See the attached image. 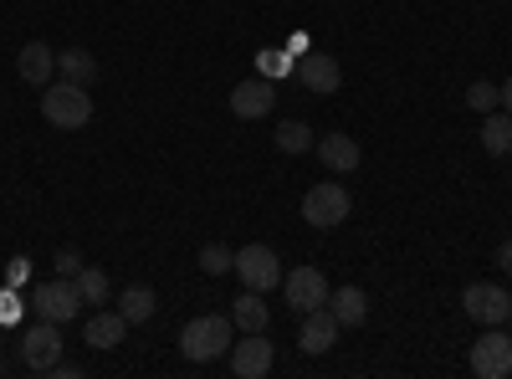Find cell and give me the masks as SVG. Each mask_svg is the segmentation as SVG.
Here are the masks:
<instances>
[{
	"instance_id": "6da1fadb",
	"label": "cell",
	"mask_w": 512,
	"mask_h": 379,
	"mask_svg": "<svg viewBox=\"0 0 512 379\" xmlns=\"http://www.w3.org/2000/svg\"><path fill=\"white\" fill-rule=\"evenodd\" d=\"M231 318H221V313H200V318H190L185 328H180V354L190 359V364H216L221 354H231Z\"/></svg>"
},
{
	"instance_id": "7a4b0ae2",
	"label": "cell",
	"mask_w": 512,
	"mask_h": 379,
	"mask_svg": "<svg viewBox=\"0 0 512 379\" xmlns=\"http://www.w3.org/2000/svg\"><path fill=\"white\" fill-rule=\"evenodd\" d=\"M41 118H47L52 129H88V123H93V98H88V88H77V82H67V77L47 82Z\"/></svg>"
},
{
	"instance_id": "3957f363",
	"label": "cell",
	"mask_w": 512,
	"mask_h": 379,
	"mask_svg": "<svg viewBox=\"0 0 512 379\" xmlns=\"http://www.w3.org/2000/svg\"><path fill=\"white\" fill-rule=\"evenodd\" d=\"M349 210H354V200H349V190L338 185V180H323V185H313V190L303 195V221L318 226V231L344 226V221H349Z\"/></svg>"
},
{
	"instance_id": "277c9868",
	"label": "cell",
	"mask_w": 512,
	"mask_h": 379,
	"mask_svg": "<svg viewBox=\"0 0 512 379\" xmlns=\"http://www.w3.org/2000/svg\"><path fill=\"white\" fill-rule=\"evenodd\" d=\"M31 313H36L41 323H72V318L82 313V292H77V282H72V277L41 282V287L31 292Z\"/></svg>"
},
{
	"instance_id": "5b68a950",
	"label": "cell",
	"mask_w": 512,
	"mask_h": 379,
	"mask_svg": "<svg viewBox=\"0 0 512 379\" xmlns=\"http://www.w3.org/2000/svg\"><path fill=\"white\" fill-rule=\"evenodd\" d=\"M472 374L477 379H507L512 374V333H507V323L487 328L472 344Z\"/></svg>"
},
{
	"instance_id": "8992f818",
	"label": "cell",
	"mask_w": 512,
	"mask_h": 379,
	"mask_svg": "<svg viewBox=\"0 0 512 379\" xmlns=\"http://www.w3.org/2000/svg\"><path fill=\"white\" fill-rule=\"evenodd\" d=\"M236 277H241L251 292H272L287 272H282V262H277V251H272V246L251 241V246H241V251H236Z\"/></svg>"
},
{
	"instance_id": "52a82bcc",
	"label": "cell",
	"mask_w": 512,
	"mask_h": 379,
	"mask_svg": "<svg viewBox=\"0 0 512 379\" xmlns=\"http://www.w3.org/2000/svg\"><path fill=\"white\" fill-rule=\"evenodd\" d=\"M461 308H466V318H477V323L497 328V323L512 318V292L497 287V282H472V287L461 292Z\"/></svg>"
},
{
	"instance_id": "ba28073f",
	"label": "cell",
	"mask_w": 512,
	"mask_h": 379,
	"mask_svg": "<svg viewBox=\"0 0 512 379\" xmlns=\"http://www.w3.org/2000/svg\"><path fill=\"white\" fill-rule=\"evenodd\" d=\"M57 359H62V323H36L21 339V364L31 374H52Z\"/></svg>"
},
{
	"instance_id": "9c48e42d",
	"label": "cell",
	"mask_w": 512,
	"mask_h": 379,
	"mask_svg": "<svg viewBox=\"0 0 512 379\" xmlns=\"http://www.w3.org/2000/svg\"><path fill=\"white\" fill-rule=\"evenodd\" d=\"M282 287H287L292 313H313V308H323V303H328V292H333L328 277H323L318 267H297V272H287Z\"/></svg>"
},
{
	"instance_id": "30bf717a",
	"label": "cell",
	"mask_w": 512,
	"mask_h": 379,
	"mask_svg": "<svg viewBox=\"0 0 512 379\" xmlns=\"http://www.w3.org/2000/svg\"><path fill=\"white\" fill-rule=\"evenodd\" d=\"M272 364H277V354L267 344V333H246L241 344H231V374H241V379H262V374H272Z\"/></svg>"
},
{
	"instance_id": "8fae6325",
	"label": "cell",
	"mask_w": 512,
	"mask_h": 379,
	"mask_svg": "<svg viewBox=\"0 0 512 379\" xmlns=\"http://www.w3.org/2000/svg\"><path fill=\"white\" fill-rule=\"evenodd\" d=\"M277 108V88H272V77H246L231 88V113L236 118H267Z\"/></svg>"
},
{
	"instance_id": "7c38bea8",
	"label": "cell",
	"mask_w": 512,
	"mask_h": 379,
	"mask_svg": "<svg viewBox=\"0 0 512 379\" xmlns=\"http://www.w3.org/2000/svg\"><path fill=\"white\" fill-rule=\"evenodd\" d=\"M297 82H303L308 93L328 98V93H338L344 72H338V57H328V52H303V57H297Z\"/></svg>"
},
{
	"instance_id": "4fadbf2b",
	"label": "cell",
	"mask_w": 512,
	"mask_h": 379,
	"mask_svg": "<svg viewBox=\"0 0 512 379\" xmlns=\"http://www.w3.org/2000/svg\"><path fill=\"white\" fill-rule=\"evenodd\" d=\"M313 149H318V159L328 164L333 175H354L359 164H364V149H359V139H349V134H323V139H313Z\"/></svg>"
},
{
	"instance_id": "5bb4252c",
	"label": "cell",
	"mask_w": 512,
	"mask_h": 379,
	"mask_svg": "<svg viewBox=\"0 0 512 379\" xmlns=\"http://www.w3.org/2000/svg\"><path fill=\"white\" fill-rule=\"evenodd\" d=\"M16 72H21V82H31V88H47V82L57 77V52L47 47V41H26L21 57H16Z\"/></svg>"
},
{
	"instance_id": "9a60e30c",
	"label": "cell",
	"mask_w": 512,
	"mask_h": 379,
	"mask_svg": "<svg viewBox=\"0 0 512 379\" xmlns=\"http://www.w3.org/2000/svg\"><path fill=\"white\" fill-rule=\"evenodd\" d=\"M297 344H303V354H328L338 344V318L328 313V303L303 313V333H297Z\"/></svg>"
},
{
	"instance_id": "2e32d148",
	"label": "cell",
	"mask_w": 512,
	"mask_h": 379,
	"mask_svg": "<svg viewBox=\"0 0 512 379\" xmlns=\"http://www.w3.org/2000/svg\"><path fill=\"white\" fill-rule=\"evenodd\" d=\"M123 333H128V318L118 308H93V318H88V344L93 349H118Z\"/></svg>"
},
{
	"instance_id": "e0dca14e",
	"label": "cell",
	"mask_w": 512,
	"mask_h": 379,
	"mask_svg": "<svg viewBox=\"0 0 512 379\" xmlns=\"http://www.w3.org/2000/svg\"><path fill=\"white\" fill-rule=\"evenodd\" d=\"M328 313L338 318V328H359V323L369 318L364 287H338V292H328Z\"/></svg>"
},
{
	"instance_id": "ac0fdd59",
	"label": "cell",
	"mask_w": 512,
	"mask_h": 379,
	"mask_svg": "<svg viewBox=\"0 0 512 379\" xmlns=\"http://www.w3.org/2000/svg\"><path fill=\"white\" fill-rule=\"evenodd\" d=\"M57 77L77 82V88H93L98 82V57L88 47H67V52H57Z\"/></svg>"
},
{
	"instance_id": "d6986e66",
	"label": "cell",
	"mask_w": 512,
	"mask_h": 379,
	"mask_svg": "<svg viewBox=\"0 0 512 379\" xmlns=\"http://www.w3.org/2000/svg\"><path fill=\"white\" fill-rule=\"evenodd\" d=\"M482 149L492 159H512V113H502V108L482 113Z\"/></svg>"
},
{
	"instance_id": "ffe728a7",
	"label": "cell",
	"mask_w": 512,
	"mask_h": 379,
	"mask_svg": "<svg viewBox=\"0 0 512 379\" xmlns=\"http://www.w3.org/2000/svg\"><path fill=\"white\" fill-rule=\"evenodd\" d=\"M231 323L241 328V333H267V323H272V313H267V303H262V292H241V298L231 303Z\"/></svg>"
},
{
	"instance_id": "44dd1931",
	"label": "cell",
	"mask_w": 512,
	"mask_h": 379,
	"mask_svg": "<svg viewBox=\"0 0 512 379\" xmlns=\"http://www.w3.org/2000/svg\"><path fill=\"white\" fill-rule=\"evenodd\" d=\"M118 313L128 318V323H149L154 313H159V298H154V287H123L118 292Z\"/></svg>"
},
{
	"instance_id": "7402d4cb",
	"label": "cell",
	"mask_w": 512,
	"mask_h": 379,
	"mask_svg": "<svg viewBox=\"0 0 512 379\" xmlns=\"http://www.w3.org/2000/svg\"><path fill=\"white\" fill-rule=\"evenodd\" d=\"M72 282H77V292H82V303H93V308H103V303L113 298V282H108L103 267H82Z\"/></svg>"
},
{
	"instance_id": "603a6c76",
	"label": "cell",
	"mask_w": 512,
	"mask_h": 379,
	"mask_svg": "<svg viewBox=\"0 0 512 379\" xmlns=\"http://www.w3.org/2000/svg\"><path fill=\"white\" fill-rule=\"evenodd\" d=\"M277 149L282 154H308L313 149V129H308L303 118H287L282 129H277Z\"/></svg>"
},
{
	"instance_id": "cb8c5ba5",
	"label": "cell",
	"mask_w": 512,
	"mask_h": 379,
	"mask_svg": "<svg viewBox=\"0 0 512 379\" xmlns=\"http://www.w3.org/2000/svg\"><path fill=\"white\" fill-rule=\"evenodd\" d=\"M200 272H210V277H226V272H236V251H231V246H221V241L200 246Z\"/></svg>"
},
{
	"instance_id": "d4e9b609",
	"label": "cell",
	"mask_w": 512,
	"mask_h": 379,
	"mask_svg": "<svg viewBox=\"0 0 512 379\" xmlns=\"http://www.w3.org/2000/svg\"><path fill=\"white\" fill-rule=\"evenodd\" d=\"M466 108H472V113L502 108V88H497V82H472V88H466Z\"/></svg>"
},
{
	"instance_id": "484cf974",
	"label": "cell",
	"mask_w": 512,
	"mask_h": 379,
	"mask_svg": "<svg viewBox=\"0 0 512 379\" xmlns=\"http://www.w3.org/2000/svg\"><path fill=\"white\" fill-rule=\"evenodd\" d=\"M256 67H262V77H287V72H297V62H292V52H277V47H267L262 57H256Z\"/></svg>"
},
{
	"instance_id": "4316f807",
	"label": "cell",
	"mask_w": 512,
	"mask_h": 379,
	"mask_svg": "<svg viewBox=\"0 0 512 379\" xmlns=\"http://www.w3.org/2000/svg\"><path fill=\"white\" fill-rule=\"evenodd\" d=\"M52 267H57V277H77V272L88 267V262H82V251H77V246H62Z\"/></svg>"
},
{
	"instance_id": "83f0119b",
	"label": "cell",
	"mask_w": 512,
	"mask_h": 379,
	"mask_svg": "<svg viewBox=\"0 0 512 379\" xmlns=\"http://www.w3.org/2000/svg\"><path fill=\"white\" fill-rule=\"evenodd\" d=\"M21 313V298H16V287H6V292H0V323H11Z\"/></svg>"
},
{
	"instance_id": "f1b7e54d",
	"label": "cell",
	"mask_w": 512,
	"mask_h": 379,
	"mask_svg": "<svg viewBox=\"0 0 512 379\" xmlns=\"http://www.w3.org/2000/svg\"><path fill=\"white\" fill-rule=\"evenodd\" d=\"M26 272H31V262H26V257H16V262L6 267V287H21V282H26Z\"/></svg>"
},
{
	"instance_id": "f546056e",
	"label": "cell",
	"mask_w": 512,
	"mask_h": 379,
	"mask_svg": "<svg viewBox=\"0 0 512 379\" xmlns=\"http://www.w3.org/2000/svg\"><path fill=\"white\" fill-rule=\"evenodd\" d=\"M497 267H502V272H507V277H512V236H507V241H502V246H497Z\"/></svg>"
},
{
	"instance_id": "4dcf8cb0",
	"label": "cell",
	"mask_w": 512,
	"mask_h": 379,
	"mask_svg": "<svg viewBox=\"0 0 512 379\" xmlns=\"http://www.w3.org/2000/svg\"><path fill=\"white\" fill-rule=\"evenodd\" d=\"M502 113H512V77L502 82Z\"/></svg>"
},
{
	"instance_id": "1f68e13d",
	"label": "cell",
	"mask_w": 512,
	"mask_h": 379,
	"mask_svg": "<svg viewBox=\"0 0 512 379\" xmlns=\"http://www.w3.org/2000/svg\"><path fill=\"white\" fill-rule=\"evenodd\" d=\"M507 333H512V318H507Z\"/></svg>"
},
{
	"instance_id": "d6a6232c",
	"label": "cell",
	"mask_w": 512,
	"mask_h": 379,
	"mask_svg": "<svg viewBox=\"0 0 512 379\" xmlns=\"http://www.w3.org/2000/svg\"><path fill=\"white\" fill-rule=\"evenodd\" d=\"M507 180H512V170H507Z\"/></svg>"
}]
</instances>
